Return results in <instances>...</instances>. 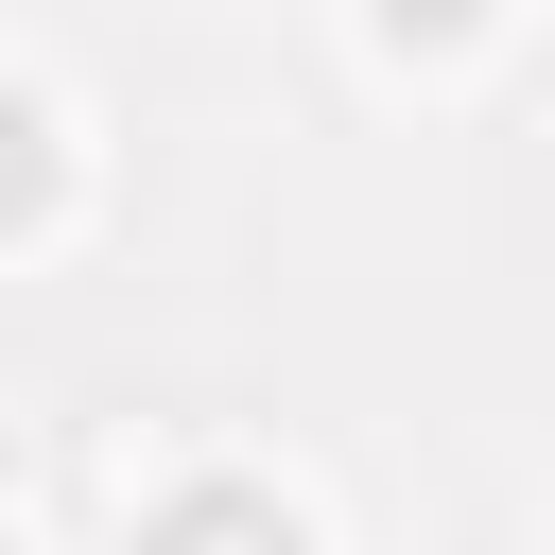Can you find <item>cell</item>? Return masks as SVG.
Here are the masks:
<instances>
[{
	"instance_id": "obj_1",
	"label": "cell",
	"mask_w": 555,
	"mask_h": 555,
	"mask_svg": "<svg viewBox=\"0 0 555 555\" xmlns=\"http://www.w3.org/2000/svg\"><path fill=\"white\" fill-rule=\"evenodd\" d=\"M156 555H295V520H278L260 486H191V503L156 520Z\"/></svg>"
}]
</instances>
